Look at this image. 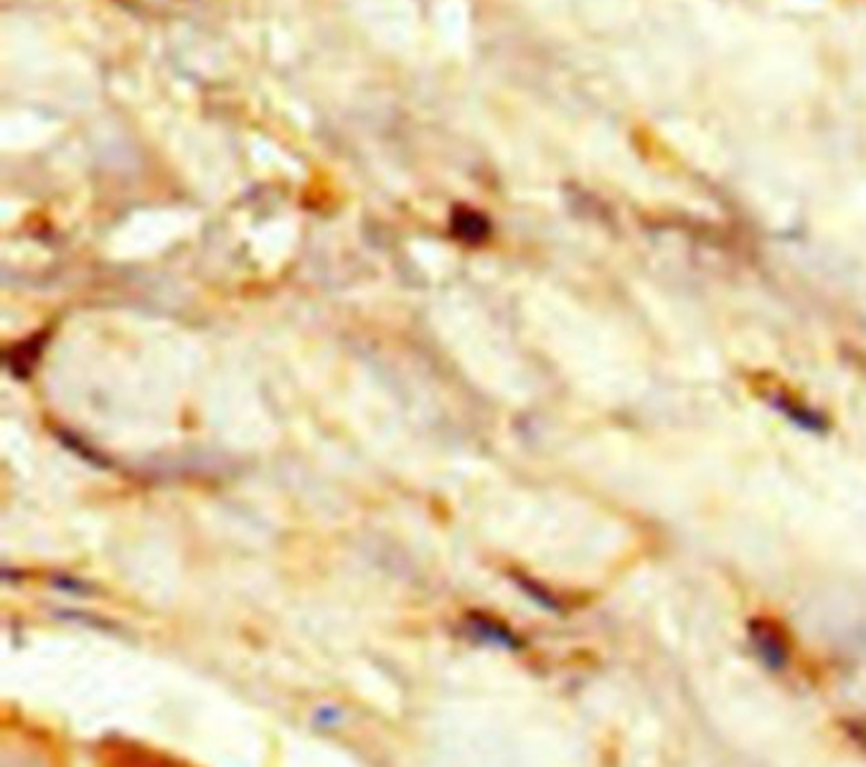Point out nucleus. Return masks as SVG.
<instances>
[{"label":"nucleus","instance_id":"nucleus-1","mask_svg":"<svg viewBox=\"0 0 866 767\" xmlns=\"http://www.w3.org/2000/svg\"><path fill=\"white\" fill-rule=\"evenodd\" d=\"M757 646H760V656H762V661L767 663V666H773V668L783 666V663H785V646H783V641H780L778 635L762 633V630H760Z\"/></svg>","mask_w":866,"mask_h":767}]
</instances>
